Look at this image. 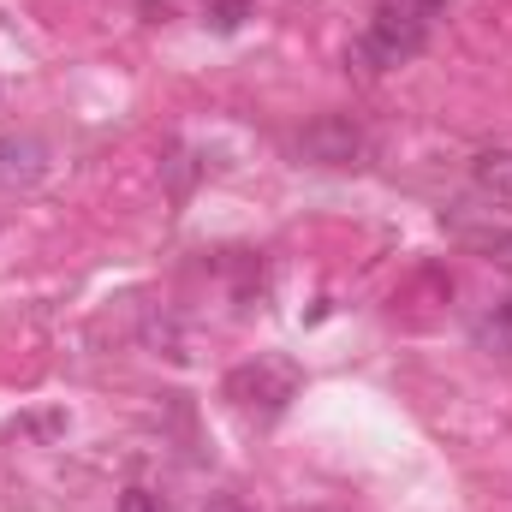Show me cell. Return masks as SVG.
Listing matches in <instances>:
<instances>
[{
	"label": "cell",
	"instance_id": "obj_8",
	"mask_svg": "<svg viewBox=\"0 0 512 512\" xmlns=\"http://www.w3.org/2000/svg\"><path fill=\"white\" fill-rule=\"evenodd\" d=\"M245 12H251V0H215V6H209L215 30H239V24H245Z\"/></svg>",
	"mask_w": 512,
	"mask_h": 512
},
{
	"label": "cell",
	"instance_id": "obj_4",
	"mask_svg": "<svg viewBox=\"0 0 512 512\" xmlns=\"http://www.w3.org/2000/svg\"><path fill=\"white\" fill-rule=\"evenodd\" d=\"M48 173V149L30 131H0V191H30Z\"/></svg>",
	"mask_w": 512,
	"mask_h": 512
},
{
	"label": "cell",
	"instance_id": "obj_9",
	"mask_svg": "<svg viewBox=\"0 0 512 512\" xmlns=\"http://www.w3.org/2000/svg\"><path fill=\"white\" fill-rule=\"evenodd\" d=\"M120 512H173L155 489H126V501H120Z\"/></svg>",
	"mask_w": 512,
	"mask_h": 512
},
{
	"label": "cell",
	"instance_id": "obj_3",
	"mask_svg": "<svg viewBox=\"0 0 512 512\" xmlns=\"http://www.w3.org/2000/svg\"><path fill=\"white\" fill-rule=\"evenodd\" d=\"M298 155H310V161H322V167H358V161H364V131L352 126L346 114H322L316 126H304Z\"/></svg>",
	"mask_w": 512,
	"mask_h": 512
},
{
	"label": "cell",
	"instance_id": "obj_6",
	"mask_svg": "<svg viewBox=\"0 0 512 512\" xmlns=\"http://www.w3.org/2000/svg\"><path fill=\"white\" fill-rule=\"evenodd\" d=\"M477 340H483L489 352H507L512 358V298H501V304L477 322Z\"/></svg>",
	"mask_w": 512,
	"mask_h": 512
},
{
	"label": "cell",
	"instance_id": "obj_1",
	"mask_svg": "<svg viewBox=\"0 0 512 512\" xmlns=\"http://www.w3.org/2000/svg\"><path fill=\"white\" fill-rule=\"evenodd\" d=\"M227 399L245 411V417H280L292 399H298V364H286V358H251V364H239L233 376H227Z\"/></svg>",
	"mask_w": 512,
	"mask_h": 512
},
{
	"label": "cell",
	"instance_id": "obj_7",
	"mask_svg": "<svg viewBox=\"0 0 512 512\" xmlns=\"http://www.w3.org/2000/svg\"><path fill=\"white\" fill-rule=\"evenodd\" d=\"M471 245L489 256V262H507V268H512V227H495V233H471Z\"/></svg>",
	"mask_w": 512,
	"mask_h": 512
},
{
	"label": "cell",
	"instance_id": "obj_10",
	"mask_svg": "<svg viewBox=\"0 0 512 512\" xmlns=\"http://www.w3.org/2000/svg\"><path fill=\"white\" fill-rule=\"evenodd\" d=\"M441 6H453V0H417V12H441Z\"/></svg>",
	"mask_w": 512,
	"mask_h": 512
},
{
	"label": "cell",
	"instance_id": "obj_2",
	"mask_svg": "<svg viewBox=\"0 0 512 512\" xmlns=\"http://www.w3.org/2000/svg\"><path fill=\"white\" fill-rule=\"evenodd\" d=\"M423 42H429V30H423V12L411 6V12H376V24H370V36L358 42V54L364 60H376V66H399V60H411V54H423Z\"/></svg>",
	"mask_w": 512,
	"mask_h": 512
},
{
	"label": "cell",
	"instance_id": "obj_5",
	"mask_svg": "<svg viewBox=\"0 0 512 512\" xmlns=\"http://www.w3.org/2000/svg\"><path fill=\"white\" fill-rule=\"evenodd\" d=\"M471 179H477V191H489V197L512 203V149H483L477 167H471Z\"/></svg>",
	"mask_w": 512,
	"mask_h": 512
}]
</instances>
